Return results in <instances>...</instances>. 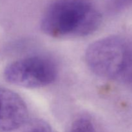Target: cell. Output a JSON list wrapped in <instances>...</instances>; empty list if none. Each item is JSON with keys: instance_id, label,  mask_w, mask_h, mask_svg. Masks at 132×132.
Returning a JSON list of instances; mask_svg holds the SVG:
<instances>
[{"instance_id": "3", "label": "cell", "mask_w": 132, "mask_h": 132, "mask_svg": "<svg viewBox=\"0 0 132 132\" xmlns=\"http://www.w3.org/2000/svg\"><path fill=\"white\" fill-rule=\"evenodd\" d=\"M57 76L55 63L48 57L32 55L6 66L4 77L10 83L27 88L43 87L52 83Z\"/></svg>"}, {"instance_id": "4", "label": "cell", "mask_w": 132, "mask_h": 132, "mask_svg": "<svg viewBox=\"0 0 132 132\" xmlns=\"http://www.w3.org/2000/svg\"><path fill=\"white\" fill-rule=\"evenodd\" d=\"M28 117V108L23 99L12 90L0 88V132L17 130Z\"/></svg>"}, {"instance_id": "5", "label": "cell", "mask_w": 132, "mask_h": 132, "mask_svg": "<svg viewBox=\"0 0 132 132\" xmlns=\"http://www.w3.org/2000/svg\"><path fill=\"white\" fill-rule=\"evenodd\" d=\"M70 132H97V130L90 119L81 117L73 122Z\"/></svg>"}, {"instance_id": "6", "label": "cell", "mask_w": 132, "mask_h": 132, "mask_svg": "<svg viewBox=\"0 0 132 132\" xmlns=\"http://www.w3.org/2000/svg\"><path fill=\"white\" fill-rule=\"evenodd\" d=\"M26 132H54L51 126L41 120H36L30 124Z\"/></svg>"}, {"instance_id": "2", "label": "cell", "mask_w": 132, "mask_h": 132, "mask_svg": "<svg viewBox=\"0 0 132 132\" xmlns=\"http://www.w3.org/2000/svg\"><path fill=\"white\" fill-rule=\"evenodd\" d=\"M85 61L97 76L118 79L130 69L132 55L125 41L117 36H109L97 40L88 46Z\"/></svg>"}, {"instance_id": "1", "label": "cell", "mask_w": 132, "mask_h": 132, "mask_svg": "<svg viewBox=\"0 0 132 132\" xmlns=\"http://www.w3.org/2000/svg\"><path fill=\"white\" fill-rule=\"evenodd\" d=\"M100 22L89 0H57L45 12L41 28L54 37H81L95 32Z\"/></svg>"}]
</instances>
